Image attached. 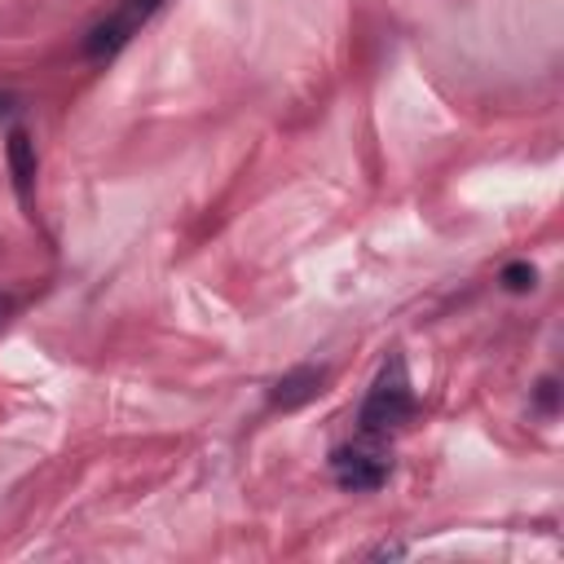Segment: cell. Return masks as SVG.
<instances>
[{
    "instance_id": "8",
    "label": "cell",
    "mask_w": 564,
    "mask_h": 564,
    "mask_svg": "<svg viewBox=\"0 0 564 564\" xmlns=\"http://www.w3.org/2000/svg\"><path fill=\"white\" fill-rule=\"evenodd\" d=\"M405 551H410L405 542H375V546H370L366 555H370V560H401Z\"/></svg>"
},
{
    "instance_id": "2",
    "label": "cell",
    "mask_w": 564,
    "mask_h": 564,
    "mask_svg": "<svg viewBox=\"0 0 564 564\" xmlns=\"http://www.w3.org/2000/svg\"><path fill=\"white\" fill-rule=\"evenodd\" d=\"M330 476L344 494H375V489L388 485L392 458H388L379 436H361V441H348V445L330 449Z\"/></svg>"
},
{
    "instance_id": "1",
    "label": "cell",
    "mask_w": 564,
    "mask_h": 564,
    "mask_svg": "<svg viewBox=\"0 0 564 564\" xmlns=\"http://www.w3.org/2000/svg\"><path fill=\"white\" fill-rule=\"evenodd\" d=\"M414 414H419V397H414L405 357L392 352V357L379 366V375H375V383H370V392H366V401H361V410H357V432L388 441V436L401 432Z\"/></svg>"
},
{
    "instance_id": "3",
    "label": "cell",
    "mask_w": 564,
    "mask_h": 564,
    "mask_svg": "<svg viewBox=\"0 0 564 564\" xmlns=\"http://www.w3.org/2000/svg\"><path fill=\"white\" fill-rule=\"evenodd\" d=\"M159 4H163V0H123L115 13H106L101 22L88 26V35H84V57H88V62H110L141 26L159 13Z\"/></svg>"
},
{
    "instance_id": "9",
    "label": "cell",
    "mask_w": 564,
    "mask_h": 564,
    "mask_svg": "<svg viewBox=\"0 0 564 564\" xmlns=\"http://www.w3.org/2000/svg\"><path fill=\"white\" fill-rule=\"evenodd\" d=\"M22 110V93H13V88H0V119H13Z\"/></svg>"
},
{
    "instance_id": "10",
    "label": "cell",
    "mask_w": 564,
    "mask_h": 564,
    "mask_svg": "<svg viewBox=\"0 0 564 564\" xmlns=\"http://www.w3.org/2000/svg\"><path fill=\"white\" fill-rule=\"evenodd\" d=\"M13 308H18V300H13V295H4V291H0V326H4V322H9V313H13Z\"/></svg>"
},
{
    "instance_id": "5",
    "label": "cell",
    "mask_w": 564,
    "mask_h": 564,
    "mask_svg": "<svg viewBox=\"0 0 564 564\" xmlns=\"http://www.w3.org/2000/svg\"><path fill=\"white\" fill-rule=\"evenodd\" d=\"M4 159H9V176H13V189H18L22 207H31L40 159H35V141H31V132H26V128H9V141H4Z\"/></svg>"
},
{
    "instance_id": "6",
    "label": "cell",
    "mask_w": 564,
    "mask_h": 564,
    "mask_svg": "<svg viewBox=\"0 0 564 564\" xmlns=\"http://www.w3.org/2000/svg\"><path fill=\"white\" fill-rule=\"evenodd\" d=\"M498 286H502L507 295H529V291L538 286V269H533L529 260H511V264H502Z\"/></svg>"
},
{
    "instance_id": "4",
    "label": "cell",
    "mask_w": 564,
    "mask_h": 564,
    "mask_svg": "<svg viewBox=\"0 0 564 564\" xmlns=\"http://www.w3.org/2000/svg\"><path fill=\"white\" fill-rule=\"evenodd\" d=\"M326 366H291L282 379H273V388H269V405L273 410H300V405H308V401H317L322 392H326Z\"/></svg>"
},
{
    "instance_id": "7",
    "label": "cell",
    "mask_w": 564,
    "mask_h": 564,
    "mask_svg": "<svg viewBox=\"0 0 564 564\" xmlns=\"http://www.w3.org/2000/svg\"><path fill=\"white\" fill-rule=\"evenodd\" d=\"M533 405H538L542 414H555V410H560V383H555V375H542V379H538Z\"/></svg>"
}]
</instances>
